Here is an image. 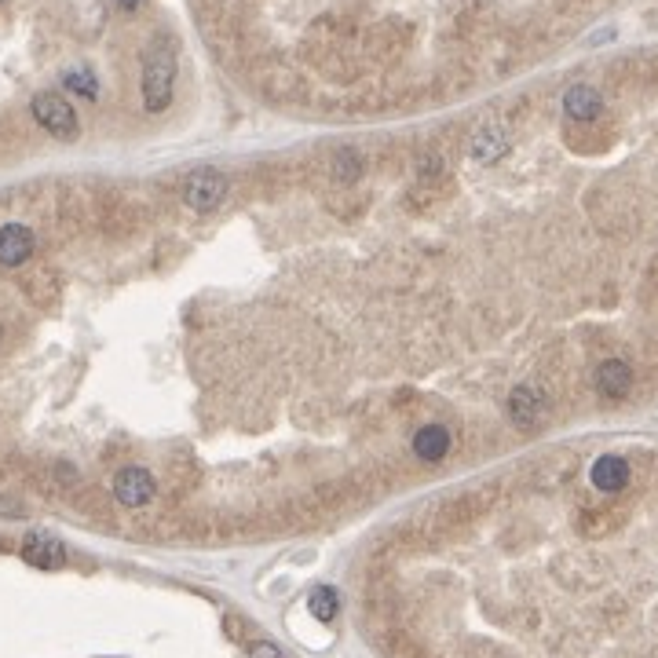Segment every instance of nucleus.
Segmentation results:
<instances>
[{
  "mask_svg": "<svg viewBox=\"0 0 658 658\" xmlns=\"http://www.w3.org/2000/svg\"><path fill=\"white\" fill-rule=\"evenodd\" d=\"M117 8H125V11H132V8H139V4H143V0H114Z\"/></svg>",
  "mask_w": 658,
  "mask_h": 658,
  "instance_id": "16",
  "label": "nucleus"
},
{
  "mask_svg": "<svg viewBox=\"0 0 658 658\" xmlns=\"http://www.w3.org/2000/svg\"><path fill=\"white\" fill-rule=\"evenodd\" d=\"M223 198H227V176H223L220 169L202 165V169H194L191 176L183 180V202H187V209H194V213H216L223 205Z\"/></svg>",
  "mask_w": 658,
  "mask_h": 658,
  "instance_id": "2",
  "label": "nucleus"
},
{
  "mask_svg": "<svg viewBox=\"0 0 658 658\" xmlns=\"http://www.w3.org/2000/svg\"><path fill=\"white\" fill-rule=\"evenodd\" d=\"M596 388L607 395V399H622L633 388V366L626 359H607L596 366Z\"/></svg>",
  "mask_w": 658,
  "mask_h": 658,
  "instance_id": "8",
  "label": "nucleus"
},
{
  "mask_svg": "<svg viewBox=\"0 0 658 658\" xmlns=\"http://www.w3.org/2000/svg\"><path fill=\"white\" fill-rule=\"evenodd\" d=\"M414 454L421 457V461H443V457L450 454V432H446L443 425H425V428H417V436H414Z\"/></svg>",
  "mask_w": 658,
  "mask_h": 658,
  "instance_id": "11",
  "label": "nucleus"
},
{
  "mask_svg": "<svg viewBox=\"0 0 658 658\" xmlns=\"http://www.w3.org/2000/svg\"><path fill=\"white\" fill-rule=\"evenodd\" d=\"M308 611L319 618V622H333L340 611V593L333 585H315L308 596Z\"/></svg>",
  "mask_w": 658,
  "mask_h": 658,
  "instance_id": "13",
  "label": "nucleus"
},
{
  "mask_svg": "<svg viewBox=\"0 0 658 658\" xmlns=\"http://www.w3.org/2000/svg\"><path fill=\"white\" fill-rule=\"evenodd\" d=\"M589 479H593L596 490H604V494H618V490L629 483V465L626 457L618 454H604L600 461L593 465V472H589Z\"/></svg>",
  "mask_w": 658,
  "mask_h": 658,
  "instance_id": "9",
  "label": "nucleus"
},
{
  "mask_svg": "<svg viewBox=\"0 0 658 658\" xmlns=\"http://www.w3.org/2000/svg\"><path fill=\"white\" fill-rule=\"evenodd\" d=\"M63 85L70 88V92H77L81 99H99V81H96V74H92L88 66L66 70V74H63Z\"/></svg>",
  "mask_w": 658,
  "mask_h": 658,
  "instance_id": "14",
  "label": "nucleus"
},
{
  "mask_svg": "<svg viewBox=\"0 0 658 658\" xmlns=\"http://www.w3.org/2000/svg\"><path fill=\"white\" fill-rule=\"evenodd\" d=\"M114 498L125 505V509H143L150 498H154V476L147 468H121L114 476Z\"/></svg>",
  "mask_w": 658,
  "mask_h": 658,
  "instance_id": "5",
  "label": "nucleus"
},
{
  "mask_svg": "<svg viewBox=\"0 0 658 658\" xmlns=\"http://www.w3.org/2000/svg\"><path fill=\"white\" fill-rule=\"evenodd\" d=\"M509 417H512V425L520 428V432H534V428H542L545 417H549V395H545L542 388H534V384H520V388H512Z\"/></svg>",
  "mask_w": 658,
  "mask_h": 658,
  "instance_id": "4",
  "label": "nucleus"
},
{
  "mask_svg": "<svg viewBox=\"0 0 658 658\" xmlns=\"http://www.w3.org/2000/svg\"><path fill=\"white\" fill-rule=\"evenodd\" d=\"M176 88V52L169 41H154L143 55V107L147 114H161L172 103Z\"/></svg>",
  "mask_w": 658,
  "mask_h": 658,
  "instance_id": "1",
  "label": "nucleus"
},
{
  "mask_svg": "<svg viewBox=\"0 0 658 658\" xmlns=\"http://www.w3.org/2000/svg\"><path fill=\"white\" fill-rule=\"evenodd\" d=\"M30 110H33V117H37V125H41L48 136L70 143V139H77V132H81L74 107H70L59 92H41V96H33Z\"/></svg>",
  "mask_w": 658,
  "mask_h": 658,
  "instance_id": "3",
  "label": "nucleus"
},
{
  "mask_svg": "<svg viewBox=\"0 0 658 658\" xmlns=\"http://www.w3.org/2000/svg\"><path fill=\"white\" fill-rule=\"evenodd\" d=\"M33 253V231L26 223H4L0 227V264L19 267Z\"/></svg>",
  "mask_w": 658,
  "mask_h": 658,
  "instance_id": "7",
  "label": "nucleus"
},
{
  "mask_svg": "<svg viewBox=\"0 0 658 658\" xmlns=\"http://www.w3.org/2000/svg\"><path fill=\"white\" fill-rule=\"evenodd\" d=\"M563 110H567V117H574V121H593V117H600V110H604V99H600V92H596L593 85H571L567 88V96H563Z\"/></svg>",
  "mask_w": 658,
  "mask_h": 658,
  "instance_id": "10",
  "label": "nucleus"
},
{
  "mask_svg": "<svg viewBox=\"0 0 658 658\" xmlns=\"http://www.w3.org/2000/svg\"><path fill=\"white\" fill-rule=\"evenodd\" d=\"M249 658H286V655H282V648H278V644H271V640H260V644H253Z\"/></svg>",
  "mask_w": 658,
  "mask_h": 658,
  "instance_id": "15",
  "label": "nucleus"
},
{
  "mask_svg": "<svg viewBox=\"0 0 658 658\" xmlns=\"http://www.w3.org/2000/svg\"><path fill=\"white\" fill-rule=\"evenodd\" d=\"M505 150H509V136H505L498 125H487L476 139H472V158H476L479 165H494Z\"/></svg>",
  "mask_w": 658,
  "mask_h": 658,
  "instance_id": "12",
  "label": "nucleus"
},
{
  "mask_svg": "<svg viewBox=\"0 0 658 658\" xmlns=\"http://www.w3.org/2000/svg\"><path fill=\"white\" fill-rule=\"evenodd\" d=\"M22 560L37 567V571H59L66 567V545L55 538V534H26L22 542Z\"/></svg>",
  "mask_w": 658,
  "mask_h": 658,
  "instance_id": "6",
  "label": "nucleus"
}]
</instances>
